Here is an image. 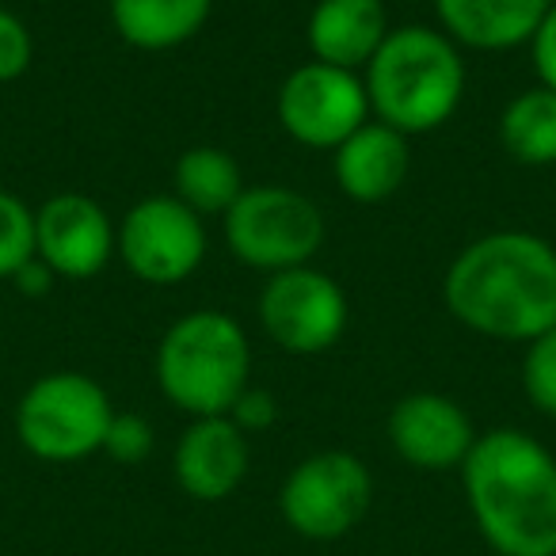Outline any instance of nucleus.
<instances>
[{"label": "nucleus", "instance_id": "nucleus-3", "mask_svg": "<svg viewBox=\"0 0 556 556\" xmlns=\"http://www.w3.org/2000/svg\"><path fill=\"white\" fill-rule=\"evenodd\" d=\"M465 80L462 47L442 27L427 24L393 27L363 70L370 115L404 138L446 126L465 100Z\"/></svg>", "mask_w": 556, "mask_h": 556}, {"label": "nucleus", "instance_id": "nucleus-22", "mask_svg": "<svg viewBox=\"0 0 556 556\" xmlns=\"http://www.w3.org/2000/svg\"><path fill=\"white\" fill-rule=\"evenodd\" d=\"M156 446V431L141 412H115L103 439V454L118 465H141Z\"/></svg>", "mask_w": 556, "mask_h": 556}, {"label": "nucleus", "instance_id": "nucleus-1", "mask_svg": "<svg viewBox=\"0 0 556 556\" xmlns=\"http://www.w3.org/2000/svg\"><path fill=\"white\" fill-rule=\"evenodd\" d=\"M450 317L495 343H530L556 328V248L526 229L469 240L442 275Z\"/></svg>", "mask_w": 556, "mask_h": 556}, {"label": "nucleus", "instance_id": "nucleus-25", "mask_svg": "<svg viewBox=\"0 0 556 556\" xmlns=\"http://www.w3.org/2000/svg\"><path fill=\"white\" fill-rule=\"evenodd\" d=\"M526 47H530L538 85H545L556 92V0H553V9L545 12V20L538 24V31H533V39L526 42Z\"/></svg>", "mask_w": 556, "mask_h": 556}, {"label": "nucleus", "instance_id": "nucleus-19", "mask_svg": "<svg viewBox=\"0 0 556 556\" xmlns=\"http://www.w3.org/2000/svg\"><path fill=\"white\" fill-rule=\"evenodd\" d=\"M500 146L526 168L556 164V92L533 85L518 92L500 115Z\"/></svg>", "mask_w": 556, "mask_h": 556}, {"label": "nucleus", "instance_id": "nucleus-20", "mask_svg": "<svg viewBox=\"0 0 556 556\" xmlns=\"http://www.w3.org/2000/svg\"><path fill=\"white\" fill-rule=\"evenodd\" d=\"M35 260V210L20 194L0 187V278L16 275Z\"/></svg>", "mask_w": 556, "mask_h": 556}, {"label": "nucleus", "instance_id": "nucleus-14", "mask_svg": "<svg viewBox=\"0 0 556 556\" xmlns=\"http://www.w3.org/2000/svg\"><path fill=\"white\" fill-rule=\"evenodd\" d=\"M412 168V149L408 138L393 126L366 118L348 141L332 149V176L336 187L348 194L351 202L363 206H378L389 202L404 187Z\"/></svg>", "mask_w": 556, "mask_h": 556}, {"label": "nucleus", "instance_id": "nucleus-23", "mask_svg": "<svg viewBox=\"0 0 556 556\" xmlns=\"http://www.w3.org/2000/svg\"><path fill=\"white\" fill-rule=\"evenodd\" d=\"M35 62V35L12 9L0 4V85L20 80Z\"/></svg>", "mask_w": 556, "mask_h": 556}, {"label": "nucleus", "instance_id": "nucleus-18", "mask_svg": "<svg viewBox=\"0 0 556 556\" xmlns=\"http://www.w3.org/2000/svg\"><path fill=\"white\" fill-rule=\"evenodd\" d=\"M248 191L244 172L229 149L191 146L176 156L172 168V194L199 217H225L232 202Z\"/></svg>", "mask_w": 556, "mask_h": 556}, {"label": "nucleus", "instance_id": "nucleus-8", "mask_svg": "<svg viewBox=\"0 0 556 556\" xmlns=\"http://www.w3.org/2000/svg\"><path fill=\"white\" fill-rule=\"evenodd\" d=\"M115 255L146 287H179L206 260V217L176 194L138 199L118 222Z\"/></svg>", "mask_w": 556, "mask_h": 556}, {"label": "nucleus", "instance_id": "nucleus-13", "mask_svg": "<svg viewBox=\"0 0 556 556\" xmlns=\"http://www.w3.org/2000/svg\"><path fill=\"white\" fill-rule=\"evenodd\" d=\"M252 469L248 434L229 416L191 419L172 454V477L179 492L199 503H222L244 484Z\"/></svg>", "mask_w": 556, "mask_h": 556}, {"label": "nucleus", "instance_id": "nucleus-10", "mask_svg": "<svg viewBox=\"0 0 556 556\" xmlns=\"http://www.w3.org/2000/svg\"><path fill=\"white\" fill-rule=\"evenodd\" d=\"M275 115L290 141L328 153L348 141L366 118H374L363 73L336 70L313 58L278 85Z\"/></svg>", "mask_w": 556, "mask_h": 556}, {"label": "nucleus", "instance_id": "nucleus-15", "mask_svg": "<svg viewBox=\"0 0 556 556\" xmlns=\"http://www.w3.org/2000/svg\"><path fill=\"white\" fill-rule=\"evenodd\" d=\"M389 31L386 0H317L305 24V42L313 62L363 73Z\"/></svg>", "mask_w": 556, "mask_h": 556}, {"label": "nucleus", "instance_id": "nucleus-17", "mask_svg": "<svg viewBox=\"0 0 556 556\" xmlns=\"http://www.w3.org/2000/svg\"><path fill=\"white\" fill-rule=\"evenodd\" d=\"M217 0H108L115 35L134 50L161 54L191 42L214 16Z\"/></svg>", "mask_w": 556, "mask_h": 556}, {"label": "nucleus", "instance_id": "nucleus-12", "mask_svg": "<svg viewBox=\"0 0 556 556\" xmlns=\"http://www.w3.org/2000/svg\"><path fill=\"white\" fill-rule=\"evenodd\" d=\"M386 434L393 454L424 472L462 469L480 439L469 412L446 393H431V389L401 396L386 419Z\"/></svg>", "mask_w": 556, "mask_h": 556}, {"label": "nucleus", "instance_id": "nucleus-5", "mask_svg": "<svg viewBox=\"0 0 556 556\" xmlns=\"http://www.w3.org/2000/svg\"><path fill=\"white\" fill-rule=\"evenodd\" d=\"M115 419L108 389L80 370H54L35 378L16 404V439L31 457L73 465L103 454Z\"/></svg>", "mask_w": 556, "mask_h": 556}, {"label": "nucleus", "instance_id": "nucleus-24", "mask_svg": "<svg viewBox=\"0 0 556 556\" xmlns=\"http://www.w3.org/2000/svg\"><path fill=\"white\" fill-rule=\"evenodd\" d=\"M229 419L240 427V431L252 439V434L267 431V427H275L278 419V401L270 396V389H260V386H248L244 393L232 401L229 408Z\"/></svg>", "mask_w": 556, "mask_h": 556}, {"label": "nucleus", "instance_id": "nucleus-6", "mask_svg": "<svg viewBox=\"0 0 556 556\" xmlns=\"http://www.w3.org/2000/svg\"><path fill=\"white\" fill-rule=\"evenodd\" d=\"M232 260L263 275L305 267L325 248L328 225L320 206L294 187L255 184L222 217Z\"/></svg>", "mask_w": 556, "mask_h": 556}, {"label": "nucleus", "instance_id": "nucleus-7", "mask_svg": "<svg viewBox=\"0 0 556 556\" xmlns=\"http://www.w3.org/2000/svg\"><path fill=\"white\" fill-rule=\"evenodd\" d=\"M374 477L351 450H317L282 480L278 510L305 541H340L370 515Z\"/></svg>", "mask_w": 556, "mask_h": 556}, {"label": "nucleus", "instance_id": "nucleus-11", "mask_svg": "<svg viewBox=\"0 0 556 556\" xmlns=\"http://www.w3.org/2000/svg\"><path fill=\"white\" fill-rule=\"evenodd\" d=\"M118 225L92 194H50L35 210V255L65 282H88L115 260Z\"/></svg>", "mask_w": 556, "mask_h": 556}, {"label": "nucleus", "instance_id": "nucleus-26", "mask_svg": "<svg viewBox=\"0 0 556 556\" xmlns=\"http://www.w3.org/2000/svg\"><path fill=\"white\" fill-rule=\"evenodd\" d=\"M58 282H62V278H58L54 270H50L47 263L39 260V255H35L31 263H24V267L12 275V287H16L24 298H35V302H39V298H47L50 290L58 287Z\"/></svg>", "mask_w": 556, "mask_h": 556}, {"label": "nucleus", "instance_id": "nucleus-4", "mask_svg": "<svg viewBox=\"0 0 556 556\" xmlns=\"http://www.w3.org/2000/svg\"><path fill=\"white\" fill-rule=\"evenodd\" d=\"M153 378L164 401L184 416H229L232 401L252 386L248 332L222 309L187 313L156 343Z\"/></svg>", "mask_w": 556, "mask_h": 556}, {"label": "nucleus", "instance_id": "nucleus-21", "mask_svg": "<svg viewBox=\"0 0 556 556\" xmlns=\"http://www.w3.org/2000/svg\"><path fill=\"white\" fill-rule=\"evenodd\" d=\"M522 389L526 401L541 412V416L556 419V328L541 332L538 340L522 343Z\"/></svg>", "mask_w": 556, "mask_h": 556}, {"label": "nucleus", "instance_id": "nucleus-16", "mask_svg": "<svg viewBox=\"0 0 556 556\" xmlns=\"http://www.w3.org/2000/svg\"><path fill=\"white\" fill-rule=\"evenodd\" d=\"M553 9V0H434L439 27L462 50H500L526 47Z\"/></svg>", "mask_w": 556, "mask_h": 556}, {"label": "nucleus", "instance_id": "nucleus-2", "mask_svg": "<svg viewBox=\"0 0 556 556\" xmlns=\"http://www.w3.org/2000/svg\"><path fill=\"white\" fill-rule=\"evenodd\" d=\"M480 538L500 556H556V457L533 434L495 427L462 465Z\"/></svg>", "mask_w": 556, "mask_h": 556}, {"label": "nucleus", "instance_id": "nucleus-9", "mask_svg": "<svg viewBox=\"0 0 556 556\" xmlns=\"http://www.w3.org/2000/svg\"><path fill=\"white\" fill-rule=\"evenodd\" d=\"M343 287L313 263L267 275L260 290V328L290 355H325L348 332Z\"/></svg>", "mask_w": 556, "mask_h": 556}, {"label": "nucleus", "instance_id": "nucleus-27", "mask_svg": "<svg viewBox=\"0 0 556 556\" xmlns=\"http://www.w3.org/2000/svg\"><path fill=\"white\" fill-rule=\"evenodd\" d=\"M0 4H4V0H0Z\"/></svg>", "mask_w": 556, "mask_h": 556}]
</instances>
